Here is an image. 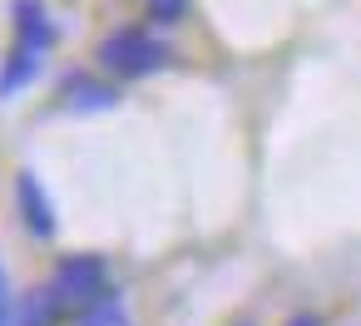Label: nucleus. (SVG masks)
<instances>
[{
    "mask_svg": "<svg viewBox=\"0 0 361 326\" xmlns=\"http://www.w3.org/2000/svg\"><path fill=\"white\" fill-rule=\"evenodd\" d=\"M40 65H45V50H35V45H20V40H16V50H11V60H6V70H0V99H16L25 84H35Z\"/></svg>",
    "mask_w": 361,
    "mask_h": 326,
    "instance_id": "39448f33",
    "label": "nucleus"
},
{
    "mask_svg": "<svg viewBox=\"0 0 361 326\" xmlns=\"http://www.w3.org/2000/svg\"><path fill=\"white\" fill-rule=\"evenodd\" d=\"M65 306L55 301V291L45 287V291H30L20 306H16V326H55V316H60Z\"/></svg>",
    "mask_w": 361,
    "mask_h": 326,
    "instance_id": "423d86ee",
    "label": "nucleus"
},
{
    "mask_svg": "<svg viewBox=\"0 0 361 326\" xmlns=\"http://www.w3.org/2000/svg\"><path fill=\"white\" fill-rule=\"evenodd\" d=\"M11 15H16V40L20 45H35V50H50L55 45V20L45 11V0H16Z\"/></svg>",
    "mask_w": 361,
    "mask_h": 326,
    "instance_id": "20e7f679",
    "label": "nucleus"
},
{
    "mask_svg": "<svg viewBox=\"0 0 361 326\" xmlns=\"http://www.w3.org/2000/svg\"><path fill=\"white\" fill-rule=\"evenodd\" d=\"M109 104H119V89L90 84V80H70V109H109Z\"/></svg>",
    "mask_w": 361,
    "mask_h": 326,
    "instance_id": "0eeeda50",
    "label": "nucleus"
},
{
    "mask_svg": "<svg viewBox=\"0 0 361 326\" xmlns=\"http://www.w3.org/2000/svg\"><path fill=\"white\" fill-rule=\"evenodd\" d=\"M50 291H55L60 306H94V301H104L109 296V267H104V257H94V252L65 257L55 267V277H50Z\"/></svg>",
    "mask_w": 361,
    "mask_h": 326,
    "instance_id": "f03ea898",
    "label": "nucleus"
},
{
    "mask_svg": "<svg viewBox=\"0 0 361 326\" xmlns=\"http://www.w3.org/2000/svg\"><path fill=\"white\" fill-rule=\"evenodd\" d=\"M144 11L154 25H178L188 15V0H144Z\"/></svg>",
    "mask_w": 361,
    "mask_h": 326,
    "instance_id": "1a4fd4ad",
    "label": "nucleus"
},
{
    "mask_svg": "<svg viewBox=\"0 0 361 326\" xmlns=\"http://www.w3.org/2000/svg\"><path fill=\"white\" fill-rule=\"evenodd\" d=\"M16 198H20V218H25V227H30V237H55V208H50V193H45V183L30 173V168H20L16 173Z\"/></svg>",
    "mask_w": 361,
    "mask_h": 326,
    "instance_id": "7ed1b4c3",
    "label": "nucleus"
},
{
    "mask_svg": "<svg viewBox=\"0 0 361 326\" xmlns=\"http://www.w3.org/2000/svg\"><path fill=\"white\" fill-rule=\"evenodd\" d=\"M80 326H134V321H129V311H124L114 296H104V301H94V306L85 311Z\"/></svg>",
    "mask_w": 361,
    "mask_h": 326,
    "instance_id": "6e6552de",
    "label": "nucleus"
},
{
    "mask_svg": "<svg viewBox=\"0 0 361 326\" xmlns=\"http://www.w3.org/2000/svg\"><path fill=\"white\" fill-rule=\"evenodd\" d=\"M287 326H322V316H292Z\"/></svg>",
    "mask_w": 361,
    "mask_h": 326,
    "instance_id": "9b49d317",
    "label": "nucleus"
},
{
    "mask_svg": "<svg viewBox=\"0 0 361 326\" xmlns=\"http://www.w3.org/2000/svg\"><path fill=\"white\" fill-rule=\"evenodd\" d=\"M99 65L124 75V80H144V75L169 65V50L149 30H114V35L99 40Z\"/></svg>",
    "mask_w": 361,
    "mask_h": 326,
    "instance_id": "f257e3e1",
    "label": "nucleus"
},
{
    "mask_svg": "<svg viewBox=\"0 0 361 326\" xmlns=\"http://www.w3.org/2000/svg\"><path fill=\"white\" fill-rule=\"evenodd\" d=\"M0 326H16V301H11V287H6V272H0Z\"/></svg>",
    "mask_w": 361,
    "mask_h": 326,
    "instance_id": "9d476101",
    "label": "nucleus"
}]
</instances>
